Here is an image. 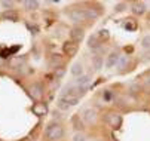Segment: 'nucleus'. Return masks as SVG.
<instances>
[{
  "label": "nucleus",
  "mask_w": 150,
  "mask_h": 141,
  "mask_svg": "<svg viewBox=\"0 0 150 141\" xmlns=\"http://www.w3.org/2000/svg\"><path fill=\"white\" fill-rule=\"evenodd\" d=\"M70 18L73 19L74 23H83V21H88L91 18H97L98 12H95L94 9H82V8H76L70 11Z\"/></svg>",
  "instance_id": "f257e3e1"
},
{
  "label": "nucleus",
  "mask_w": 150,
  "mask_h": 141,
  "mask_svg": "<svg viewBox=\"0 0 150 141\" xmlns=\"http://www.w3.org/2000/svg\"><path fill=\"white\" fill-rule=\"evenodd\" d=\"M45 135H46V138L49 141H58L64 135V128L59 123H55V122L54 123H49L48 128H46V131H45Z\"/></svg>",
  "instance_id": "f03ea898"
},
{
  "label": "nucleus",
  "mask_w": 150,
  "mask_h": 141,
  "mask_svg": "<svg viewBox=\"0 0 150 141\" xmlns=\"http://www.w3.org/2000/svg\"><path fill=\"white\" fill-rule=\"evenodd\" d=\"M105 122L109 123L113 129H117L120 125H122V116L119 113H115V111H110L105 114Z\"/></svg>",
  "instance_id": "7ed1b4c3"
},
{
  "label": "nucleus",
  "mask_w": 150,
  "mask_h": 141,
  "mask_svg": "<svg viewBox=\"0 0 150 141\" xmlns=\"http://www.w3.org/2000/svg\"><path fill=\"white\" fill-rule=\"evenodd\" d=\"M77 49H79V45L71 42V40H70V42H66L62 45V51H64V54H66L67 56H74L77 54Z\"/></svg>",
  "instance_id": "20e7f679"
},
{
  "label": "nucleus",
  "mask_w": 150,
  "mask_h": 141,
  "mask_svg": "<svg viewBox=\"0 0 150 141\" xmlns=\"http://www.w3.org/2000/svg\"><path fill=\"white\" fill-rule=\"evenodd\" d=\"M83 37H85V31H83L82 28L74 27V28L70 30V39H71V42L79 43V42H82V39H83Z\"/></svg>",
  "instance_id": "39448f33"
},
{
  "label": "nucleus",
  "mask_w": 150,
  "mask_h": 141,
  "mask_svg": "<svg viewBox=\"0 0 150 141\" xmlns=\"http://www.w3.org/2000/svg\"><path fill=\"white\" fill-rule=\"evenodd\" d=\"M64 64V58L59 55V54H52L51 55V58H49V66L52 67V68H59L61 66Z\"/></svg>",
  "instance_id": "423d86ee"
},
{
  "label": "nucleus",
  "mask_w": 150,
  "mask_h": 141,
  "mask_svg": "<svg viewBox=\"0 0 150 141\" xmlns=\"http://www.w3.org/2000/svg\"><path fill=\"white\" fill-rule=\"evenodd\" d=\"M30 95L36 99H40L42 95H43V88H42V85L40 83H33L30 86Z\"/></svg>",
  "instance_id": "0eeeda50"
},
{
  "label": "nucleus",
  "mask_w": 150,
  "mask_h": 141,
  "mask_svg": "<svg viewBox=\"0 0 150 141\" xmlns=\"http://www.w3.org/2000/svg\"><path fill=\"white\" fill-rule=\"evenodd\" d=\"M83 120L86 123H95V120H97V111L94 109H88V110H85L83 111Z\"/></svg>",
  "instance_id": "6e6552de"
},
{
  "label": "nucleus",
  "mask_w": 150,
  "mask_h": 141,
  "mask_svg": "<svg viewBox=\"0 0 150 141\" xmlns=\"http://www.w3.org/2000/svg\"><path fill=\"white\" fill-rule=\"evenodd\" d=\"M89 80H91L89 76H80V77L76 80V83H74V85H76L80 91L85 92V91H86V88H88V85H89Z\"/></svg>",
  "instance_id": "1a4fd4ad"
},
{
  "label": "nucleus",
  "mask_w": 150,
  "mask_h": 141,
  "mask_svg": "<svg viewBox=\"0 0 150 141\" xmlns=\"http://www.w3.org/2000/svg\"><path fill=\"white\" fill-rule=\"evenodd\" d=\"M59 98H61V99H62V101L66 103V104H69L70 107H71V106H76V104L79 103V97H74V95H69V94H62V95H61Z\"/></svg>",
  "instance_id": "9d476101"
},
{
  "label": "nucleus",
  "mask_w": 150,
  "mask_h": 141,
  "mask_svg": "<svg viewBox=\"0 0 150 141\" xmlns=\"http://www.w3.org/2000/svg\"><path fill=\"white\" fill-rule=\"evenodd\" d=\"M131 11L135 15H144L146 13V5L143 2H134L132 6H131Z\"/></svg>",
  "instance_id": "9b49d317"
},
{
  "label": "nucleus",
  "mask_w": 150,
  "mask_h": 141,
  "mask_svg": "<svg viewBox=\"0 0 150 141\" xmlns=\"http://www.w3.org/2000/svg\"><path fill=\"white\" fill-rule=\"evenodd\" d=\"M46 111H48V107H46V104H43V103H37V104L33 106V113H34L36 116H45Z\"/></svg>",
  "instance_id": "f8f14e48"
},
{
  "label": "nucleus",
  "mask_w": 150,
  "mask_h": 141,
  "mask_svg": "<svg viewBox=\"0 0 150 141\" xmlns=\"http://www.w3.org/2000/svg\"><path fill=\"white\" fill-rule=\"evenodd\" d=\"M117 59H119V55H117L116 52H112L109 56H107L105 67H107V68H113V67H116V64H117Z\"/></svg>",
  "instance_id": "ddd939ff"
},
{
  "label": "nucleus",
  "mask_w": 150,
  "mask_h": 141,
  "mask_svg": "<svg viewBox=\"0 0 150 141\" xmlns=\"http://www.w3.org/2000/svg\"><path fill=\"white\" fill-rule=\"evenodd\" d=\"M94 34L97 36V39L101 42V45L110 39V33H109V30H105V28H101V30H98V31H97V33H94Z\"/></svg>",
  "instance_id": "4468645a"
},
{
  "label": "nucleus",
  "mask_w": 150,
  "mask_h": 141,
  "mask_svg": "<svg viewBox=\"0 0 150 141\" xmlns=\"http://www.w3.org/2000/svg\"><path fill=\"white\" fill-rule=\"evenodd\" d=\"M128 64H129V56H126V55H119V59H117L116 67H117L119 70H125V68H128Z\"/></svg>",
  "instance_id": "2eb2a0df"
},
{
  "label": "nucleus",
  "mask_w": 150,
  "mask_h": 141,
  "mask_svg": "<svg viewBox=\"0 0 150 141\" xmlns=\"http://www.w3.org/2000/svg\"><path fill=\"white\" fill-rule=\"evenodd\" d=\"M88 46H89L91 49H94V51H98V49L101 48V42L97 39L95 34H92V36L89 37V40H88Z\"/></svg>",
  "instance_id": "dca6fc26"
},
{
  "label": "nucleus",
  "mask_w": 150,
  "mask_h": 141,
  "mask_svg": "<svg viewBox=\"0 0 150 141\" xmlns=\"http://www.w3.org/2000/svg\"><path fill=\"white\" fill-rule=\"evenodd\" d=\"M3 19H6V21H18V13L12 9V11H5L3 12Z\"/></svg>",
  "instance_id": "f3484780"
},
{
  "label": "nucleus",
  "mask_w": 150,
  "mask_h": 141,
  "mask_svg": "<svg viewBox=\"0 0 150 141\" xmlns=\"http://www.w3.org/2000/svg\"><path fill=\"white\" fill-rule=\"evenodd\" d=\"M23 5H24V8L27 11H36V9H39V2H37V0H25Z\"/></svg>",
  "instance_id": "a211bd4d"
},
{
  "label": "nucleus",
  "mask_w": 150,
  "mask_h": 141,
  "mask_svg": "<svg viewBox=\"0 0 150 141\" xmlns=\"http://www.w3.org/2000/svg\"><path fill=\"white\" fill-rule=\"evenodd\" d=\"M71 123H73V128H74L76 131H82V129H83V122L80 120V117H79L77 114L71 117Z\"/></svg>",
  "instance_id": "6ab92c4d"
},
{
  "label": "nucleus",
  "mask_w": 150,
  "mask_h": 141,
  "mask_svg": "<svg viewBox=\"0 0 150 141\" xmlns=\"http://www.w3.org/2000/svg\"><path fill=\"white\" fill-rule=\"evenodd\" d=\"M82 73H83V67H82L80 63H76V64L71 66V74L73 76H82Z\"/></svg>",
  "instance_id": "aec40b11"
},
{
  "label": "nucleus",
  "mask_w": 150,
  "mask_h": 141,
  "mask_svg": "<svg viewBox=\"0 0 150 141\" xmlns=\"http://www.w3.org/2000/svg\"><path fill=\"white\" fill-rule=\"evenodd\" d=\"M92 64H94V68L95 70H100L103 67V56H100V55L92 56Z\"/></svg>",
  "instance_id": "412c9836"
},
{
  "label": "nucleus",
  "mask_w": 150,
  "mask_h": 141,
  "mask_svg": "<svg viewBox=\"0 0 150 141\" xmlns=\"http://www.w3.org/2000/svg\"><path fill=\"white\" fill-rule=\"evenodd\" d=\"M125 28H128V30H135V28H137V21H134V19H128V23L125 24Z\"/></svg>",
  "instance_id": "4be33fe9"
},
{
  "label": "nucleus",
  "mask_w": 150,
  "mask_h": 141,
  "mask_svg": "<svg viewBox=\"0 0 150 141\" xmlns=\"http://www.w3.org/2000/svg\"><path fill=\"white\" fill-rule=\"evenodd\" d=\"M141 46L144 49H150V36H146L143 40H141Z\"/></svg>",
  "instance_id": "5701e85b"
},
{
  "label": "nucleus",
  "mask_w": 150,
  "mask_h": 141,
  "mask_svg": "<svg viewBox=\"0 0 150 141\" xmlns=\"http://www.w3.org/2000/svg\"><path fill=\"white\" fill-rule=\"evenodd\" d=\"M57 106H58V109H59V110H69V109H70V106H69V104H66V103H64V101H62L61 98L58 99V103H57Z\"/></svg>",
  "instance_id": "b1692460"
},
{
  "label": "nucleus",
  "mask_w": 150,
  "mask_h": 141,
  "mask_svg": "<svg viewBox=\"0 0 150 141\" xmlns=\"http://www.w3.org/2000/svg\"><path fill=\"white\" fill-rule=\"evenodd\" d=\"M2 6H3V8H6V11H12L13 2H8V0H3V2H2Z\"/></svg>",
  "instance_id": "393cba45"
},
{
  "label": "nucleus",
  "mask_w": 150,
  "mask_h": 141,
  "mask_svg": "<svg viewBox=\"0 0 150 141\" xmlns=\"http://www.w3.org/2000/svg\"><path fill=\"white\" fill-rule=\"evenodd\" d=\"M64 73H66V70H64L62 67H59V68L55 70V77H57V79H61V77L64 76Z\"/></svg>",
  "instance_id": "a878e982"
},
{
  "label": "nucleus",
  "mask_w": 150,
  "mask_h": 141,
  "mask_svg": "<svg viewBox=\"0 0 150 141\" xmlns=\"http://www.w3.org/2000/svg\"><path fill=\"white\" fill-rule=\"evenodd\" d=\"M85 140H86V138H85V135L83 134H79V132L73 137V141H85Z\"/></svg>",
  "instance_id": "bb28decb"
},
{
  "label": "nucleus",
  "mask_w": 150,
  "mask_h": 141,
  "mask_svg": "<svg viewBox=\"0 0 150 141\" xmlns=\"http://www.w3.org/2000/svg\"><path fill=\"white\" fill-rule=\"evenodd\" d=\"M125 6H126L125 3H119V5H116V11H117V12H122Z\"/></svg>",
  "instance_id": "cd10ccee"
},
{
  "label": "nucleus",
  "mask_w": 150,
  "mask_h": 141,
  "mask_svg": "<svg viewBox=\"0 0 150 141\" xmlns=\"http://www.w3.org/2000/svg\"><path fill=\"white\" fill-rule=\"evenodd\" d=\"M143 56H144V59H150V52H146Z\"/></svg>",
  "instance_id": "c85d7f7f"
},
{
  "label": "nucleus",
  "mask_w": 150,
  "mask_h": 141,
  "mask_svg": "<svg viewBox=\"0 0 150 141\" xmlns=\"http://www.w3.org/2000/svg\"><path fill=\"white\" fill-rule=\"evenodd\" d=\"M24 141H30V140H24Z\"/></svg>",
  "instance_id": "c756f323"
},
{
  "label": "nucleus",
  "mask_w": 150,
  "mask_h": 141,
  "mask_svg": "<svg viewBox=\"0 0 150 141\" xmlns=\"http://www.w3.org/2000/svg\"><path fill=\"white\" fill-rule=\"evenodd\" d=\"M149 83H150V79H149Z\"/></svg>",
  "instance_id": "7c9ffc66"
}]
</instances>
